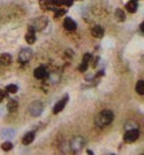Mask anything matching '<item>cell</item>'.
Wrapping results in <instances>:
<instances>
[{
  "instance_id": "6da1fadb",
  "label": "cell",
  "mask_w": 144,
  "mask_h": 155,
  "mask_svg": "<svg viewBox=\"0 0 144 155\" xmlns=\"http://www.w3.org/2000/svg\"><path fill=\"white\" fill-rule=\"evenodd\" d=\"M112 120H113V112L111 110H103L96 116L95 123L97 127H104V126H108L109 123H112Z\"/></svg>"
},
{
  "instance_id": "7a4b0ae2",
  "label": "cell",
  "mask_w": 144,
  "mask_h": 155,
  "mask_svg": "<svg viewBox=\"0 0 144 155\" xmlns=\"http://www.w3.org/2000/svg\"><path fill=\"white\" fill-rule=\"evenodd\" d=\"M43 110H44V104H43V102H40V100L33 102V103H31V106L28 107V111L32 116H39V115L43 112Z\"/></svg>"
},
{
  "instance_id": "3957f363",
  "label": "cell",
  "mask_w": 144,
  "mask_h": 155,
  "mask_svg": "<svg viewBox=\"0 0 144 155\" xmlns=\"http://www.w3.org/2000/svg\"><path fill=\"white\" fill-rule=\"evenodd\" d=\"M83 147H84V138L83 136L77 135L71 140V150L73 152H79Z\"/></svg>"
},
{
  "instance_id": "277c9868",
  "label": "cell",
  "mask_w": 144,
  "mask_h": 155,
  "mask_svg": "<svg viewBox=\"0 0 144 155\" xmlns=\"http://www.w3.org/2000/svg\"><path fill=\"white\" fill-rule=\"evenodd\" d=\"M139 138V130L137 128H131V130H125L124 134V140L131 143V142H135Z\"/></svg>"
},
{
  "instance_id": "5b68a950",
  "label": "cell",
  "mask_w": 144,
  "mask_h": 155,
  "mask_svg": "<svg viewBox=\"0 0 144 155\" xmlns=\"http://www.w3.org/2000/svg\"><path fill=\"white\" fill-rule=\"evenodd\" d=\"M32 58V51L29 48H23L19 53V63H28Z\"/></svg>"
},
{
  "instance_id": "8992f818",
  "label": "cell",
  "mask_w": 144,
  "mask_h": 155,
  "mask_svg": "<svg viewBox=\"0 0 144 155\" xmlns=\"http://www.w3.org/2000/svg\"><path fill=\"white\" fill-rule=\"evenodd\" d=\"M47 75H48V71H47V68H45L44 66L37 67V68L33 71V76L36 78V79H39V80L45 79V78H47Z\"/></svg>"
},
{
  "instance_id": "52a82bcc",
  "label": "cell",
  "mask_w": 144,
  "mask_h": 155,
  "mask_svg": "<svg viewBox=\"0 0 144 155\" xmlns=\"http://www.w3.org/2000/svg\"><path fill=\"white\" fill-rule=\"evenodd\" d=\"M67 102H68V96L65 95L63 99H60V100L55 104V107H53V114H59V112L63 111L64 107H65V104H67Z\"/></svg>"
},
{
  "instance_id": "ba28073f",
  "label": "cell",
  "mask_w": 144,
  "mask_h": 155,
  "mask_svg": "<svg viewBox=\"0 0 144 155\" xmlns=\"http://www.w3.org/2000/svg\"><path fill=\"white\" fill-rule=\"evenodd\" d=\"M64 28L67 29V31H75L76 29V23H75V20L73 19H71V18H65L64 19Z\"/></svg>"
},
{
  "instance_id": "9c48e42d",
  "label": "cell",
  "mask_w": 144,
  "mask_h": 155,
  "mask_svg": "<svg viewBox=\"0 0 144 155\" xmlns=\"http://www.w3.org/2000/svg\"><path fill=\"white\" fill-rule=\"evenodd\" d=\"M45 79H48V82H49L51 84H57V83L60 82V74H57V72H51V74L47 75Z\"/></svg>"
},
{
  "instance_id": "30bf717a",
  "label": "cell",
  "mask_w": 144,
  "mask_h": 155,
  "mask_svg": "<svg viewBox=\"0 0 144 155\" xmlns=\"http://www.w3.org/2000/svg\"><path fill=\"white\" fill-rule=\"evenodd\" d=\"M91 34L95 37H103L104 35V28L101 26H93L92 29H91Z\"/></svg>"
},
{
  "instance_id": "8fae6325",
  "label": "cell",
  "mask_w": 144,
  "mask_h": 155,
  "mask_svg": "<svg viewBox=\"0 0 144 155\" xmlns=\"http://www.w3.org/2000/svg\"><path fill=\"white\" fill-rule=\"evenodd\" d=\"M33 139H35V132H33V131H29V132H27L25 135L23 136L21 143H23V144H31L32 142H33Z\"/></svg>"
},
{
  "instance_id": "7c38bea8",
  "label": "cell",
  "mask_w": 144,
  "mask_h": 155,
  "mask_svg": "<svg viewBox=\"0 0 144 155\" xmlns=\"http://www.w3.org/2000/svg\"><path fill=\"white\" fill-rule=\"evenodd\" d=\"M32 26L35 27V29H43L45 26H47V19L43 18V19H36V20L33 21V24Z\"/></svg>"
},
{
  "instance_id": "4fadbf2b",
  "label": "cell",
  "mask_w": 144,
  "mask_h": 155,
  "mask_svg": "<svg viewBox=\"0 0 144 155\" xmlns=\"http://www.w3.org/2000/svg\"><path fill=\"white\" fill-rule=\"evenodd\" d=\"M11 61H12V56L9 53H1L0 55V64L3 66H9Z\"/></svg>"
},
{
  "instance_id": "5bb4252c",
  "label": "cell",
  "mask_w": 144,
  "mask_h": 155,
  "mask_svg": "<svg viewBox=\"0 0 144 155\" xmlns=\"http://www.w3.org/2000/svg\"><path fill=\"white\" fill-rule=\"evenodd\" d=\"M125 7H127V11L129 13H135L136 11H137V1H136V0H131V1H128L127 3V5H125Z\"/></svg>"
},
{
  "instance_id": "9a60e30c",
  "label": "cell",
  "mask_w": 144,
  "mask_h": 155,
  "mask_svg": "<svg viewBox=\"0 0 144 155\" xmlns=\"http://www.w3.org/2000/svg\"><path fill=\"white\" fill-rule=\"evenodd\" d=\"M7 110L9 112H16L17 111V100L16 99H9L7 104Z\"/></svg>"
},
{
  "instance_id": "2e32d148",
  "label": "cell",
  "mask_w": 144,
  "mask_h": 155,
  "mask_svg": "<svg viewBox=\"0 0 144 155\" xmlns=\"http://www.w3.org/2000/svg\"><path fill=\"white\" fill-rule=\"evenodd\" d=\"M1 136L3 138H12V136H15V130L13 128H4L1 131Z\"/></svg>"
},
{
  "instance_id": "e0dca14e",
  "label": "cell",
  "mask_w": 144,
  "mask_h": 155,
  "mask_svg": "<svg viewBox=\"0 0 144 155\" xmlns=\"http://www.w3.org/2000/svg\"><path fill=\"white\" fill-rule=\"evenodd\" d=\"M25 42L28 43V44H33V43L36 42V36H35V32H31V31H29L28 34L25 35Z\"/></svg>"
},
{
  "instance_id": "ac0fdd59",
  "label": "cell",
  "mask_w": 144,
  "mask_h": 155,
  "mask_svg": "<svg viewBox=\"0 0 144 155\" xmlns=\"http://www.w3.org/2000/svg\"><path fill=\"white\" fill-rule=\"evenodd\" d=\"M136 92L139 95H144V80H139L136 83Z\"/></svg>"
},
{
  "instance_id": "d6986e66",
  "label": "cell",
  "mask_w": 144,
  "mask_h": 155,
  "mask_svg": "<svg viewBox=\"0 0 144 155\" xmlns=\"http://www.w3.org/2000/svg\"><path fill=\"white\" fill-rule=\"evenodd\" d=\"M115 16H116V19L119 21H124L125 20V13H124V11H121L120 8H117V10L115 11Z\"/></svg>"
},
{
  "instance_id": "ffe728a7",
  "label": "cell",
  "mask_w": 144,
  "mask_h": 155,
  "mask_svg": "<svg viewBox=\"0 0 144 155\" xmlns=\"http://www.w3.org/2000/svg\"><path fill=\"white\" fill-rule=\"evenodd\" d=\"M17 90L19 88H17V86L16 84H8L7 87H5V91H7L8 94H16L17 92Z\"/></svg>"
},
{
  "instance_id": "44dd1931",
  "label": "cell",
  "mask_w": 144,
  "mask_h": 155,
  "mask_svg": "<svg viewBox=\"0 0 144 155\" xmlns=\"http://www.w3.org/2000/svg\"><path fill=\"white\" fill-rule=\"evenodd\" d=\"M67 13V10L65 8H55V18H61V16H64Z\"/></svg>"
},
{
  "instance_id": "7402d4cb",
  "label": "cell",
  "mask_w": 144,
  "mask_h": 155,
  "mask_svg": "<svg viewBox=\"0 0 144 155\" xmlns=\"http://www.w3.org/2000/svg\"><path fill=\"white\" fill-rule=\"evenodd\" d=\"M13 144L11 143V142H4V143L1 144V150L3 151H9V150H12Z\"/></svg>"
},
{
  "instance_id": "603a6c76",
  "label": "cell",
  "mask_w": 144,
  "mask_h": 155,
  "mask_svg": "<svg viewBox=\"0 0 144 155\" xmlns=\"http://www.w3.org/2000/svg\"><path fill=\"white\" fill-rule=\"evenodd\" d=\"M91 58H92L91 53H84V55H83V63H89Z\"/></svg>"
},
{
  "instance_id": "cb8c5ba5",
  "label": "cell",
  "mask_w": 144,
  "mask_h": 155,
  "mask_svg": "<svg viewBox=\"0 0 144 155\" xmlns=\"http://www.w3.org/2000/svg\"><path fill=\"white\" fill-rule=\"evenodd\" d=\"M91 60H92V61H91V66L95 68V67L99 64V60H100V58H99V56H96V58H91Z\"/></svg>"
},
{
  "instance_id": "d4e9b609",
  "label": "cell",
  "mask_w": 144,
  "mask_h": 155,
  "mask_svg": "<svg viewBox=\"0 0 144 155\" xmlns=\"http://www.w3.org/2000/svg\"><path fill=\"white\" fill-rule=\"evenodd\" d=\"M51 4L56 5V7H60V5L64 4V0H51Z\"/></svg>"
},
{
  "instance_id": "484cf974",
  "label": "cell",
  "mask_w": 144,
  "mask_h": 155,
  "mask_svg": "<svg viewBox=\"0 0 144 155\" xmlns=\"http://www.w3.org/2000/svg\"><path fill=\"white\" fill-rule=\"evenodd\" d=\"M87 68H88V63H81L77 69H79L80 72H85V71H87Z\"/></svg>"
},
{
  "instance_id": "4316f807",
  "label": "cell",
  "mask_w": 144,
  "mask_h": 155,
  "mask_svg": "<svg viewBox=\"0 0 144 155\" xmlns=\"http://www.w3.org/2000/svg\"><path fill=\"white\" fill-rule=\"evenodd\" d=\"M7 91H0V103H1V102L3 100H4V98H5V96H7Z\"/></svg>"
},
{
  "instance_id": "83f0119b",
  "label": "cell",
  "mask_w": 144,
  "mask_h": 155,
  "mask_svg": "<svg viewBox=\"0 0 144 155\" xmlns=\"http://www.w3.org/2000/svg\"><path fill=\"white\" fill-rule=\"evenodd\" d=\"M39 4H40V7H47L49 3H48V0H39Z\"/></svg>"
},
{
  "instance_id": "f1b7e54d",
  "label": "cell",
  "mask_w": 144,
  "mask_h": 155,
  "mask_svg": "<svg viewBox=\"0 0 144 155\" xmlns=\"http://www.w3.org/2000/svg\"><path fill=\"white\" fill-rule=\"evenodd\" d=\"M131 128H136V126L133 124V123H128V124H125V130H131Z\"/></svg>"
},
{
  "instance_id": "f546056e",
  "label": "cell",
  "mask_w": 144,
  "mask_h": 155,
  "mask_svg": "<svg viewBox=\"0 0 144 155\" xmlns=\"http://www.w3.org/2000/svg\"><path fill=\"white\" fill-rule=\"evenodd\" d=\"M72 3H73V0H64V4H65L67 7H71Z\"/></svg>"
},
{
  "instance_id": "4dcf8cb0",
  "label": "cell",
  "mask_w": 144,
  "mask_h": 155,
  "mask_svg": "<svg viewBox=\"0 0 144 155\" xmlns=\"http://www.w3.org/2000/svg\"><path fill=\"white\" fill-rule=\"evenodd\" d=\"M143 27H144V26H143V23H141L140 27H139V28H140V32H143Z\"/></svg>"
}]
</instances>
